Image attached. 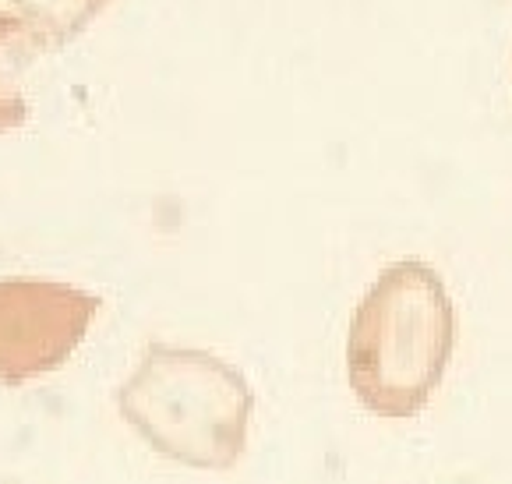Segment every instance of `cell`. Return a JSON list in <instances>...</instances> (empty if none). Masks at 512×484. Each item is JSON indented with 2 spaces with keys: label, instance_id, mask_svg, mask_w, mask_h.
Segmentation results:
<instances>
[{
  "label": "cell",
  "instance_id": "3957f363",
  "mask_svg": "<svg viewBox=\"0 0 512 484\" xmlns=\"http://www.w3.org/2000/svg\"><path fill=\"white\" fill-rule=\"evenodd\" d=\"M96 311L99 297L71 283L0 280V382L18 386L61 368Z\"/></svg>",
  "mask_w": 512,
  "mask_h": 484
},
{
  "label": "cell",
  "instance_id": "6da1fadb",
  "mask_svg": "<svg viewBox=\"0 0 512 484\" xmlns=\"http://www.w3.org/2000/svg\"><path fill=\"white\" fill-rule=\"evenodd\" d=\"M452 343L456 315L442 276L421 258L385 265L350 322V389L378 417L421 414L442 386Z\"/></svg>",
  "mask_w": 512,
  "mask_h": 484
},
{
  "label": "cell",
  "instance_id": "277c9868",
  "mask_svg": "<svg viewBox=\"0 0 512 484\" xmlns=\"http://www.w3.org/2000/svg\"><path fill=\"white\" fill-rule=\"evenodd\" d=\"M46 46L39 32H32L18 18H0V131H11L25 121V96L18 89V75Z\"/></svg>",
  "mask_w": 512,
  "mask_h": 484
},
{
  "label": "cell",
  "instance_id": "7a4b0ae2",
  "mask_svg": "<svg viewBox=\"0 0 512 484\" xmlns=\"http://www.w3.org/2000/svg\"><path fill=\"white\" fill-rule=\"evenodd\" d=\"M117 410L159 456L198 470H230L248 442L255 393L241 368L209 350L149 343L117 389Z\"/></svg>",
  "mask_w": 512,
  "mask_h": 484
}]
</instances>
